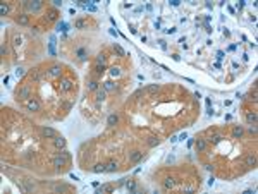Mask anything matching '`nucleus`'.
<instances>
[{"mask_svg": "<svg viewBox=\"0 0 258 194\" xmlns=\"http://www.w3.org/2000/svg\"><path fill=\"white\" fill-rule=\"evenodd\" d=\"M110 74H112V76H119V74H120L119 67H112V69H110Z\"/></svg>", "mask_w": 258, "mask_h": 194, "instance_id": "nucleus-36", "label": "nucleus"}, {"mask_svg": "<svg viewBox=\"0 0 258 194\" xmlns=\"http://www.w3.org/2000/svg\"><path fill=\"white\" fill-rule=\"evenodd\" d=\"M43 136H45V137H57L59 134H57V131L55 129H52V127H43Z\"/></svg>", "mask_w": 258, "mask_h": 194, "instance_id": "nucleus-10", "label": "nucleus"}, {"mask_svg": "<svg viewBox=\"0 0 258 194\" xmlns=\"http://www.w3.org/2000/svg\"><path fill=\"white\" fill-rule=\"evenodd\" d=\"M95 71H97V74H103V72H105V65L97 64V65H95Z\"/></svg>", "mask_w": 258, "mask_h": 194, "instance_id": "nucleus-32", "label": "nucleus"}, {"mask_svg": "<svg viewBox=\"0 0 258 194\" xmlns=\"http://www.w3.org/2000/svg\"><path fill=\"white\" fill-rule=\"evenodd\" d=\"M103 100H105V89L97 93V103H100V102H103Z\"/></svg>", "mask_w": 258, "mask_h": 194, "instance_id": "nucleus-28", "label": "nucleus"}, {"mask_svg": "<svg viewBox=\"0 0 258 194\" xmlns=\"http://www.w3.org/2000/svg\"><path fill=\"white\" fill-rule=\"evenodd\" d=\"M65 162H67V160H65L64 156H60V155H57V156L54 158V165H55L57 168H60V167H64V165H65Z\"/></svg>", "mask_w": 258, "mask_h": 194, "instance_id": "nucleus-12", "label": "nucleus"}, {"mask_svg": "<svg viewBox=\"0 0 258 194\" xmlns=\"http://www.w3.org/2000/svg\"><path fill=\"white\" fill-rule=\"evenodd\" d=\"M194 150L200 153V151H203V150H206V139H203V137H198L196 139V143H194Z\"/></svg>", "mask_w": 258, "mask_h": 194, "instance_id": "nucleus-5", "label": "nucleus"}, {"mask_svg": "<svg viewBox=\"0 0 258 194\" xmlns=\"http://www.w3.org/2000/svg\"><path fill=\"white\" fill-rule=\"evenodd\" d=\"M72 88H74V82H72L71 79H62V82H60V91L69 93Z\"/></svg>", "mask_w": 258, "mask_h": 194, "instance_id": "nucleus-3", "label": "nucleus"}, {"mask_svg": "<svg viewBox=\"0 0 258 194\" xmlns=\"http://www.w3.org/2000/svg\"><path fill=\"white\" fill-rule=\"evenodd\" d=\"M134 185H136V184H134V180H129V182H127V189H131V191H133V189H134Z\"/></svg>", "mask_w": 258, "mask_h": 194, "instance_id": "nucleus-38", "label": "nucleus"}, {"mask_svg": "<svg viewBox=\"0 0 258 194\" xmlns=\"http://www.w3.org/2000/svg\"><path fill=\"white\" fill-rule=\"evenodd\" d=\"M26 108H28L29 112H38V110H40V103H38L36 100H33V98H31V100H28V102H26Z\"/></svg>", "mask_w": 258, "mask_h": 194, "instance_id": "nucleus-7", "label": "nucleus"}, {"mask_svg": "<svg viewBox=\"0 0 258 194\" xmlns=\"http://www.w3.org/2000/svg\"><path fill=\"white\" fill-rule=\"evenodd\" d=\"M88 89H90V91H97V89H98V82H97V81H90V82H88Z\"/></svg>", "mask_w": 258, "mask_h": 194, "instance_id": "nucleus-27", "label": "nucleus"}, {"mask_svg": "<svg viewBox=\"0 0 258 194\" xmlns=\"http://www.w3.org/2000/svg\"><path fill=\"white\" fill-rule=\"evenodd\" d=\"M158 89H160V86H158V84H150V86L146 88V93H157Z\"/></svg>", "mask_w": 258, "mask_h": 194, "instance_id": "nucleus-25", "label": "nucleus"}, {"mask_svg": "<svg viewBox=\"0 0 258 194\" xmlns=\"http://www.w3.org/2000/svg\"><path fill=\"white\" fill-rule=\"evenodd\" d=\"M59 151H60V153H59V155H60V156H64V158H65V160H67V162H69V160H71V153H69V151H67V150H59Z\"/></svg>", "mask_w": 258, "mask_h": 194, "instance_id": "nucleus-29", "label": "nucleus"}, {"mask_svg": "<svg viewBox=\"0 0 258 194\" xmlns=\"http://www.w3.org/2000/svg\"><path fill=\"white\" fill-rule=\"evenodd\" d=\"M114 50H115V52H117V55H120V57H124V55H126V52L122 50V46H119V45H115V46H114Z\"/></svg>", "mask_w": 258, "mask_h": 194, "instance_id": "nucleus-33", "label": "nucleus"}, {"mask_svg": "<svg viewBox=\"0 0 258 194\" xmlns=\"http://www.w3.org/2000/svg\"><path fill=\"white\" fill-rule=\"evenodd\" d=\"M60 74H62L60 65H52V67L47 71V76H48V77H60Z\"/></svg>", "mask_w": 258, "mask_h": 194, "instance_id": "nucleus-1", "label": "nucleus"}, {"mask_svg": "<svg viewBox=\"0 0 258 194\" xmlns=\"http://www.w3.org/2000/svg\"><path fill=\"white\" fill-rule=\"evenodd\" d=\"M16 76H17V77H22V76H24V69H22V67H19V69L16 71Z\"/></svg>", "mask_w": 258, "mask_h": 194, "instance_id": "nucleus-37", "label": "nucleus"}, {"mask_svg": "<svg viewBox=\"0 0 258 194\" xmlns=\"http://www.w3.org/2000/svg\"><path fill=\"white\" fill-rule=\"evenodd\" d=\"M158 43H160V46H162V48H163V50H165V48H167V43H165V41H163V40H160V41H158Z\"/></svg>", "mask_w": 258, "mask_h": 194, "instance_id": "nucleus-44", "label": "nucleus"}, {"mask_svg": "<svg viewBox=\"0 0 258 194\" xmlns=\"http://www.w3.org/2000/svg\"><path fill=\"white\" fill-rule=\"evenodd\" d=\"M71 189H72L71 185H57V187H55L57 192H64V191H71Z\"/></svg>", "mask_w": 258, "mask_h": 194, "instance_id": "nucleus-30", "label": "nucleus"}, {"mask_svg": "<svg viewBox=\"0 0 258 194\" xmlns=\"http://www.w3.org/2000/svg\"><path fill=\"white\" fill-rule=\"evenodd\" d=\"M217 59L222 60V59H224V52H217Z\"/></svg>", "mask_w": 258, "mask_h": 194, "instance_id": "nucleus-45", "label": "nucleus"}, {"mask_svg": "<svg viewBox=\"0 0 258 194\" xmlns=\"http://www.w3.org/2000/svg\"><path fill=\"white\" fill-rule=\"evenodd\" d=\"M170 4H172V5H174V7H177V5H179L181 2H179V0H170Z\"/></svg>", "mask_w": 258, "mask_h": 194, "instance_id": "nucleus-42", "label": "nucleus"}, {"mask_svg": "<svg viewBox=\"0 0 258 194\" xmlns=\"http://www.w3.org/2000/svg\"><path fill=\"white\" fill-rule=\"evenodd\" d=\"M232 136H234V137H241V136H243V127H241V125H236V127L232 129Z\"/></svg>", "mask_w": 258, "mask_h": 194, "instance_id": "nucleus-23", "label": "nucleus"}, {"mask_svg": "<svg viewBox=\"0 0 258 194\" xmlns=\"http://www.w3.org/2000/svg\"><path fill=\"white\" fill-rule=\"evenodd\" d=\"M105 60H107V57H105L103 53H100V55L97 57V64H102V65H105Z\"/></svg>", "mask_w": 258, "mask_h": 194, "instance_id": "nucleus-31", "label": "nucleus"}, {"mask_svg": "<svg viewBox=\"0 0 258 194\" xmlns=\"http://www.w3.org/2000/svg\"><path fill=\"white\" fill-rule=\"evenodd\" d=\"M77 57H79L81 60L86 59V50H84V48H79V50H77Z\"/></svg>", "mask_w": 258, "mask_h": 194, "instance_id": "nucleus-34", "label": "nucleus"}, {"mask_svg": "<svg viewBox=\"0 0 258 194\" xmlns=\"http://www.w3.org/2000/svg\"><path fill=\"white\" fill-rule=\"evenodd\" d=\"M115 170H117V163L115 162H108L105 165V172H115Z\"/></svg>", "mask_w": 258, "mask_h": 194, "instance_id": "nucleus-22", "label": "nucleus"}, {"mask_svg": "<svg viewBox=\"0 0 258 194\" xmlns=\"http://www.w3.org/2000/svg\"><path fill=\"white\" fill-rule=\"evenodd\" d=\"M64 108H65V110H71V108H72V103H69V102L64 103Z\"/></svg>", "mask_w": 258, "mask_h": 194, "instance_id": "nucleus-41", "label": "nucleus"}, {"mask_svg": "<svg viewBox=\"0 0 258 194\" xmlns=\"http://www.w3.org/2000/svg\"><path fill=\"white\" fill-rule=\"evenodd\" d=\"M84 7H86V9H88V11H95V9H97V7H95L93 4H90V5H84Z\"/></svg>", "mask_w": 258, "mask_h": 194, "instance_id": "nucleus-43", "label": "nucleus"}, {"mask_svg": "<svg viewBox=\"0 0 258 194\" xmlns=\"http://www.w3.org/2000/svg\"><path fill=\"white\" fill-rule=\"evenodd\" d=\"M249 132H251V134L256 132V125H255V124H249Z\"/></svg>", "mask_w": 258, "mask_h": 194, "instance_id": "nucleus-39", "label": "nucleus"}, {"mask_svg": "<svg viewBox=\"0 0 258 194\" xmlns=\"http://www.w3.org/2000/svg\"><path fill=\"white\" fill-rule=\"evenodd\" d=\"M57 16H59L57 9H48V11H47V14H45V21H48V22L57 21Z\"/></svg>", "mask_w": 258, "mask_h": 194, "instance_id": "nucleus-6", "label": "nucleus"}, {"mask_svg": "<svg viewBox=\"0 0 258 194\" xmlns=\"http://www.w3.org/2000/svg\"><path fill=\"white\" fill-rule=\"evenodd\" d=\"M222 139H224V136H222V134H213V136H212V137H210L208 141H210V143L213 144V146H215V144H219V143H220Z\"/></svg>", "mask_w": 258, "mask_h": 194, "instance_id": "nucleus-14", "label": "nucleus"}, {"mask_svg": "<svg viewBox=\"0 0 258 194\" xmlns=\"http://www.w3.org/2000/svg\"><path fill=\"white\" fill-rule=\"evenodd\" d=\"M29 93H31L29 86H22V88L17 91V98H19V100H28V98H29Z\"/></svg>", "mask_w": 258, "mask_h": 194, "instance_id": "nucleus-2", "label": "nucleus"}, {"mask_svg": "<svg viewBox=\"0 0 258 194\" xmlns=\"http://www.w3.org/2000/svg\"><path fill=\"white\" fill-rule=\"evenodd\" d=\"M112 191H114V185H110V184H105L100 187V192H112Z\"/></svg>", "mask_w": 258, "mask_h": 194, "instance_id": "nucleus-26", "label": "nucleus"}, {"mask_svg": "<svg viewBox=\"0 0 258 194\" xmlns=\"http://www.w3.org/2000/svg\"><path fill=\"white\" fill-rule=\"evenodd\" d=\"M54 146H55L57 150H64V148H65V139H64L62 136L54 137Z\"/></svg>", "mask_w": 258, "mask_h": 194, "instance_id": "nucleus-8", "label": "nucleus"}, {"mask_svg": "<svg viewBox=\"0 0 258 194\" xmlns=\"http://www.w3.org/2000/svg\"><path fill=\"white\" fill-rule=\"evenodd\" d=\"M54 5L59 7V5H62V2H60V0H54Z\"/></svg>", "mask_w": 258, "mask_h": 194, "instance_id": "nucleus-46", "label": "nucleus"}, {"mask_svg": "<svg viewBox=\"0 0 258 194\" xmlns=\"http://www.w3.org/2000/svg\"><path fill=\"white\" fill-rule=\"evenodd\" d=\"M65 28H67V24H64V22L59 24V31H65Z\"/></svg>", "mask_w": 258, "mask_h": 194, "instance_id": "nucleus-40", "label": "nucleus"}, {"mask_svg": "<svg viewBox=\"0 0 258 194\" xmlns=\"http://www.w3.org/2000/svg\"><path fill=\"white\" fill-rule=\"evenodd\" d=\"M119 122V117L115 115V113H112V115H108V119H107V124L108 125H115Z\"/></svg>", "mask_w": 258, "mask_h": 194, "instance_id": "nucleus-21", "label": "nucleus"}, {"mask_svg": "<svg viewBox=\"0 0 258 194\" xmlns=\"http://www.w3.org/2000/svg\"><path fill=\"white\" fill-rule=\"evenodd\" d=\"M43 76H45V74H43L41 71H38V69H31V79H33V81H40Z\"/></svg>", "mask_w": 258, "mask_h": 194, "instance_id": "nucleus-13", "label": "nucleus"}, {"mask_svg": "<svg viewBox=\"0 0 258 194\" xmlns=\"http://www.w3.org/2000/svg\"><path fill=\"white\" fill-rule=\"evenodd\" d=\"M16 22H17V24H21V26H26V24H29V16H26V14H19V16L16 17Z\"/></svg>", "mask_w": 258, "mask_h": 194, "instance_id": "nucleus-11", "label": "nucleus"}, {"mask_svg": "<svg viewBox=\"0 0 258 194\" xmlns=\"http://www.w3.org/2000/svg\"><path fill=\"white\" fill-rule=\"evenodd\" d=\"M141 158H143V153H141V151H133V153H131V162H133V163H138Z\"/></svg>", "mask_w": 258, "mask_h": 194, "instance_id": "nucleus-16", "label": "nucleus"}, {"mask_svg": "<svg viewBox=\"0 0 258 194\" xmlns=\"http://www.w3.org/2000/svg\"><path fill=\"white\" fill-rule=\"evenodd\" d=\"M115 88H117V84H114L112 81H105V82H103V89H105V91H114Z\"/></svg>", "mask_w": 258, "mask_h": 194, "instance_id": "nucleus-19", "label": "nucleus"}, {"mask_svg": "<svg viewBox=\"0 0 258 194\" xmlns=\"http://www.w3.org/2000/svg\"><path fill=\"white\" fill-rule=\"evenodd\" d=\"M91 172H95V174L105 172V165H103V163H97V165H93V167H91Z\"/></svg>", "mask_w": 258, "mask_h": 194, "instance_id": "nucleus-20", "label": "nucleus"}, {"mask_svg": "<svg viewBox=\"0 0 258 194\" xmlns=\"http://www.w3.org/2000/svg\"><path fill=\"white\" fill-rule=\"evenodd\" d=\"M26 7H28V11H33V12H36V11H40V9L43 7V2H41V0H34V2H28V4H26Z\"/></svg>", "mask_w": 258, "mask_h": 194, "instance_id": "nucleus-4", "label": "nucleus"}, {"mask_svg": "<svg viewBox=\"0 0 258 194\" xmlns=\"http://www.w3.org/2000/svg\"><path fill=\"white\" fill-rule=\"evenodd\" d=\"M146 143H148V146H150V148H155V146H157V144L160 143V139H158L157 136H150Z\"/></svg>", "mask_w": 258, "mask_h": 194, "instance_id": "nucleus-17", "label": "nucleus"}, {"mask_svg": "<svg viewBox=\"0 0 258 194\" xmlns=\"http://www.w3.org/2000/svg\"><path fill=\"white\" fill-rule=\"evenodd\" d=\"M246 167H249V168H253V167H256V156H255V153H249V155H246Z\"/></svg>", "mask_w": 258, "mask_h": 194, "instance_id": "nucleus-9", "label": "nucleus"}, {"mask_svg": "<svg viewBox=\"0 0 258 194\" xmlns=\"http://www.w3.org/2000/svg\"><path fill=\"white\" fill-rule=\"evenodd\" d=\"M246 122L248 124H256V112H248L246 113Z\"/></svg>", "mask_w": 258, "mask_h": 194, "instance_id": "nucleus-15", "label": "nucleus"}, {"mask_svg": "<svg viewBox=\"0 0 258 194\" xmlns=\"http://www.w3.org/2000/svg\"><path fill=\"white\" fill-rule=\"evenodd\" d=\"M174 185H176V180L172 179V177H167V179L163 180V187H165V189H172Z\"/></svg>", "mask_w": 258, "mask_h": 194, "instance_id": "nucleus-18", "label": "nucleus"}, {"mask_svg": "<svg viewBox=\"0 0 258 194\" xmlns=\"http://www.w3.org/2000/svg\"><path fill=\"white\" fill-rule=\"evenodd\" d=\"M74 26H76V28H77V29H81V28H84V26H86V22H84V21H83V19H77V21H76V22H74Z\"/></svg>", "mask_w": 258, "mask_h": 194, "instance_id": "nucleus-35", "label": "nucleus"}, {"mask_svg": "<svg viewBox=\"0 0 258 194\" xmlns=\"http://www.w3.org/2000/svg\"><path fill=\"white\" fill-rule=\"evenodd\" d=\"M7 12H9V5H7L5 2H2V4H0V14H2V16H7Z\"/></svg>", "mask_w": 258, "mask_h": 194, "instance_id": "nucleus-24", "label": "nucleus"}]
</instances>
